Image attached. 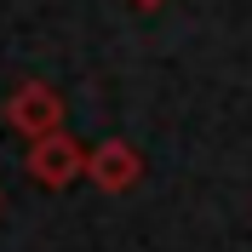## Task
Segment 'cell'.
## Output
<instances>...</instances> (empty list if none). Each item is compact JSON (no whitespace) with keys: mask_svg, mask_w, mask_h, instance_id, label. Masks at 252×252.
<instances>
[{"mask_svg":"<svg viewBox=\"0 0 252 252\" xmlns=\"http://www.w3.org/2000/svg\"><path fill=\"white\" fill-rule=\"evenodd\" d=\"M23 166H29V178L40 189H69L75 178H86V149L75 143V132H52V138L29 143Z\"/></svg>","mask_w":252,"mask_h":252,"instance_id":"6da1fadb","label":"cell"},{"mask_svg":"<svg viewBox=\"0 0 252 252\" xmlns=\"http://www.w3.org/2000/svg\"><path fill=\"white\" fill-rule=\"evenodd\" d=\"M6 121H12V132H23V138H52V132H63V97L52 92L46 80H23L12 97H6Z\"/></svg>","mask_w":252,"mask_h":252,"instance_id":"7a4b0ae2","label":"cell"},{"mask_svg":"<svg viewBox=\"0 0 252 252\" xmlns=\"http://www.w3.org/2000/svg\"><path fill=\"white\" fill-rule=\"evenodd\" d=\"M86 178H92L103 195H126V189L143 184V155L132 143L109 138V143H97V149H86Z\"/></svg>","mask_w":252,"mask_h":252,"instance_id":"3957f363","label":"cell"},{"mask_svg":"<svg viewBox=\"0 0 252 252\" xmlns=\"http://www.w3.org/2000/svg\"><path fill=\"white\" fill-rule=\"evenodd\" d=\"M132 6H160V0H132Z\"/></svg>","mask_w":252,"mask_h":252,"instance_id":"277c9868","label":"cell"}]
</instances>
